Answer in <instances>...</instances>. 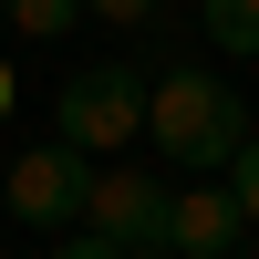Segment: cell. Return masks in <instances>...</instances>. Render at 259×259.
Masks as SVG:
<instances>
[{
	"mask_svg": "<svg viewBox=\"0 0 259 259\" xmlns=\"http://www.w3.org/2000/svg\"><path fill=\"white\" fill-rule=\"evenodd\" d=\"M73 11H83V0H11V31L52 41V31H73Z\"/></svg>",
	"mask_w": 259,
	"mask_h": 259,
	"instance_id": "7",
	"label": "cell"
},
{
	"mask_svg": "<svg viewBox=\"0 0 259 259\" xmlns=\"http://www.w3.org/2000/svg\"><path fill=\"white\" fill-rule=\"evenodd\" d=\"M228 197H239V218H249V228H259V135H249V145H239V177H228Z\"/></svg>",
	"mask_w": 259,
	"mask_h": 259,
	"instance_id": "8",
	"label": "cell"
},
{
	"mask_svg": "<svg viewBox=\"0 0 259 259\" xmlns=\"http://www.w3.org/2000/svg\"><path fill=\"white\" fill-rule=\"evenodd\" d=\"M52 259H114V249H104V239H83V228H73V239H62Z\"/></svg>",
	"mask_w": 259,
	"mask_h": 259,
	"instance_id": "10",
	"label": "cell"
},
{
	"mask_svg": "<svg viewBox=\"0 0 259 259\" xmlns=\"http://www.w3.org/2000/svg\"><path fill=\"white\" fill-rule=\"evenodd\" d=\"M0 197H11V218H21V228H83V197H94V156H73L62 135H52V145H21Z\"/></svg>",
	"mask_w": 259,
	"mask_h": 259,
	"instance_id": "4",
	"label": "cell"
},
{
	"mask_svg": "<svg viewBox=\"0 0 259 259\" xmlns=\"http://www.w3.org/2000/svg\"><path fill=\"white\" fill-rule=\"evenodd\" d=\"M52 135L73 145V156L135 145L145 135V73H135V62H83V73L62 83V104H52Z\"/></svg>",
	"mask_w": 259,
	"mask_h": 259,
	"instance_id": "2",
	"label": "cell"
},
{
	"mask_svg": "<svg viewBox=\"0 0 259 259\" xmlns=\"http://www.w3.org/2000/svg\"><path fill=\"white\" fill-rule=\"evenodd\" d=\"M0 21H11V0H0Z\"/></svg>",
	"mask_w": 259,
	"mask_h": 259,
	"instance_id": "12",
	"label": "cell"
},
{
	"mask_svg": "<svg viewBox=\"0 0 259 259\" xmlns=\"http://www.w3.org/2000/svg\"><path fill=\"white\" fill-rule=\"evenodd\" d=\"M239 239H249V218H239L228 187H187V197L166 207V249H177V259H228Z\"/></svg>",
	"mask_w": 259,
	"mask_h": 259,
	"instance_id": "5",
	"label": "cell"
},
{
	"mask_svg": "<svg viewBox=\"0 0 259 259\" xmlns=\"http://www.w3.org/2000/svg\"><path fill=\"white\" fill-rule=\"evenodd\" d=\"M0 114H11V62H0Z\"/></svg>",
	"mask_w": 259,
	"mask_h": 259,
	"instance_id": "11",
	"label": "cell"
},
{
	"mask_svg": "<svg viewBox=\"0 0 259 259\" xmlns=\"http://www.w3.org/2000/svg\"><path fill=\"white\" fill-rule=\"evenodd\" d=\"M145 135H156L166 166H187V177H207V166H239V145L259 135L239 83H218L207 62H177V73L145 83Z\"/></svg>",
	"mask_w": 259,
	"mask_h": 259,
	"instance_id": "1",
	"label": "cell"
},
{
	"mask_svg": "<svg viewBox=\"0 0 259 259\" xmlns=\"http://www.w3.org/2000/svg\"><path fill=\"white\" fill-rule=\"evenodd\" d=\"M166 187L145 177V166H94V197H83V239H104L114 259H145L166 249Z\"/></svg>",
	"mask_w": 259,
	"mask_h": 259,
	"instance_id": "3",
	"label": "cell"
},
{
	"mask_svg": "<svg viewBox=\"0 0 259 259\" xmlns=\"http://www.w3.org/2000/svg\"><path fill=\"white\" fill-rule=\"evenodd\" d=\"M197 21H207V41H218V52H259V0H197Z\"/></svg>",
	"mask_w": 259,
	"mask_h": 259,
	"instance_id": "6",
	"label": "cell"
},
{
	"mask_svg": "<svg viewBox=\"0 0 259 259\" xmlns=\"http://www.w3.org/2000/svg\"><path fill=\"white\" fill-rule=\"evenodd\" d=\"M83 11H94V21H124V31H135V21H156L166 0H83Z\"/></svg>",
	"mask_w": 259,
	"mask_h": 259,
	"instance_id": "9",
	"label": "cell"
}]
</instances>
